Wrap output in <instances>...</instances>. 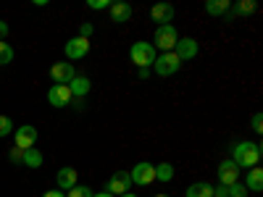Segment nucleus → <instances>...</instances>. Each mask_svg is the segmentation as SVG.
Segmentation results:
<instances>
[{"label": "nucleus", "mask_w": 263, "mask_h": 197, "mask_svg": "<svg viewBox=\"0 0 263 197\" xmlns=\"http://www.w3.org/2000/svg\"><path fill=\"white\" fill-rule=\"evenodd\" d=\"M69 90H71V97L74 100H82L87 92L92 90V82H90V76H84V74H77L71 82H69Z\"/></svg>", "instance_id": "obj_15"}, {"label": "nucleus", "mask_w": 263, "mask_h": 197, "mask_svg": "<svg viewBox=\"0 0 263 197\" xmlns=\"http://www.w3.org/2000/svg\"><path fill=\"white\" fill-rule=\"evenodd\" d=\"M177 40H179V32H177V27H174V24L158 27L156 29V37H153V48L161 50V53H168V50H174Z\"/></svg>", "instance_id": "obj_4"}, {"label": "nucleus", "mask_w": 263, "mask_h": 197, "mask_svg": "<svg viewBox=\"0 0 263 197\" xmlns=\"http://www.w3.org/2000/svg\"><path fill=\"white\" fill-rule=\"evenodd\" d=\"M92 197H114V194H111V192H105V189H103V192H92Z\"/></svg>", "instance_id": "obj_34"}, {"label": "nucleus", "mask_w": 263, "mask_h": 197, "mask_svg": "<svg viewBox=\"0 0 263 197\" xmlns=\"http://www.w3.org/2000/svg\"><path fill=\"white\" fill-rule=\"evenodd\" d=\"M129 189H132L129 171H116V173H111V176H108V182H105V192H111L114 197H121V194H126Z\"/></svg>", "instance_id": "obj_5"}, {"label": "nucleus", "mask_w": 263, "mask_h": 197, "mask_svg": "<svg viewBox=\"0 0 263 197\" xmlns=\"http://www.w3.org/2000/svg\"><path fill=\"white\" fill-rule=\"evenodd\" d=\"M108 13H111V21L114 24H124V21L132 18V6L129 3H111V8H108Z\"/></svg>", "instance_id": "obj_16"}, {"label": "nucleus", "mask_w": 263, "mask_h": 197, "mask_svg": "<svg viewBox=\"0 0 263 197\" xmlns=\"http://www.w3.org/2000/svg\"><path fill=\"white\" fill-rule=\"evenodd\" d=\"M184 197H213V184L208 182H195L184 189Z\"/></svg>", "instance_id": "obj_18"}, {"label": "nucleus", "mask_w": 263, "mask_h": 197, "mask_svg": "<svg viewBox=\"0 0 263 197\" xmlns=\"http://www.w3.org/2000/svg\"><path fill=\"white\" fill-rule=\"evenodd\" d=\"M137 76H140V79H147V76H150V69H137Z\"/></svg>", "instance_id": "obj_33"}, {"label": "nucleus", "mask_w": 263, "mask_h": 197, "mask_svg": "<svg viewBox=\"0 0 263 197\" xmlns=\"http://www.w3.org/2000/svg\"><path fill=\"white\" fill-rule=\"evenodd\" d=\"M77 76V71H74V63H53L50 66V79H53V84H69L71 79Z\"/></svg>", "instance_id": "obj_11"}, {"label": "nucleus", "mask_w": 263, "mask_h": 197, "mask_svg": "<svg viewBox=\"0 0 263 197\" xmlns=\"http://www.w3.org/2000/svg\"><path fill=\"white\" fill-rule=\"evenodd\" d=\"M156 197H168V194H156Z\"/></svg>", "instance_id": "obj_36"}, {"label": "nucleus", "mask_w": 263, "mask_h": 197, "mask_svg": "<svg viewBox=\"0 0 263 197\" xmlns=\"http://www.w3.org/2000/svg\"><path fill=\"white\" fill-rule=\"evenodd\" d=\"M156 179L158 182H171L174 179V166L171 163H158L156 166Z\"/></svg>", "instance_id": "obj_21"}, {"label": "nucleus", "mask_w": 263, "mask_h": 197, "mask_svg": "<svg viewBox=\"0 0 263 197\" xmlns=\"http://www.w3.org/2000/svg\"><path fill=\"white\" fill-rule=\"evenodd\" d=\"M13 48L8 45V42H0V66H8L11 61H13Z\"/></svg>", "instance_id": "obj_23"}, {"label": "nucleus", "mask_w": 263, "mask_h": 197, "mask_svg": "<svg viewBox=\"0 0 263 197\" xmlns=\"http://www.w3.org/2000/svg\"><path fill=\"white\" fill-rule=\"evenodd\" d=\"M87 8H92V11H105V8H111V0H87Z\"/></svg>", "instance_id": "obj_27"}, {"label": "nucleus", "mask_w": 263, "mask_h": 197, "mask_svg": "<svg viewBox=\"0 0 263 197\" xmlns=\"http://www.w3.org/2000/svg\"><path fill=\"white\" fill-rule=\"evenodd\" d=\"M8 37V24H6V21H0V42H3Z\"/></svg>", "instance_id": "obj_31"}, {"label": "nucleus", "mask_w": 263, "mask_h": 197, "mask_svg": "<svg viewBox=\"0 0 263 197\" xmlns=\"http://www.w3.org/2000/svg\"><path fill=\"white\" fill-rule=\"evenodd\" d=\"M63 53H66V58H69V61H82L87 53H90V40H84V37H71L69 42H66Z\"/></svg>", "instance_id": "obj_8"}, {"label": "nucleus", "mask_w": 263, "mask_h": 197, "mask_svg": "<svg viewBox=\"0 0 263 197\" xmlns=\"http://www.w3.org/2000/svg\"><path fill=\"white\" fill-rule=\"evenodd\" d=\"M42 152L37 150V147H29V150H24V158H21V163H24L27 168H40L42 166Z\"/></svg>", "instance_id": "obj_20"}, {"label": "nucleus", "mask_w": 263, "mask_h": 197, "mask_svg": "<svg viewBox=\"0 0 263 197\" xmlns=\"http://www.w3.org/2000/svg\"><path fill=\"white\" fill-rule=\"evenodd\" d=\"M255 0H239V3L234 6V13H239V16H250V13H255Z\"/></svg>", "instance_id": "obj_22"}, {"label": "nucleus", "mask_w": 263, "mask_h": 197, "mask_svg": "<svg viewBox=\"0 0 263 197\" xmlns=\"http://www.w3.org/2000/svg\"><path fill=\"white\" fill-rule=\"evenodd\" d=\"M229 11H232V3H229V0H208V3H205V13L213 16V18L227 16Z\"/></svg>", "instance_id": "obj_17"}, {"label": "nucleus", "mask_w": 263, "mask_h": 197, "mask_svg": "<svg viewBox=\"0 0 263 197\" xmlns=\"http://www.w3.org/2000/svg\"><path fill=\"white\" fill-rule=\"evenodd\" d=\"M55 182H58V189H74L77 184H79V173H77V168H71V166H63V168H58V176H55Z\"/></svg>", "instance_id": "obj_13"}, {"label": "nucleus", "mask_w": 263, "mask_h": 197, "mask_svg": "<svg viewBox=\"0 0 263 197\" xmlns=\"http://www.w3.org/2000/svg\"><path fill=\"white\" fill-rule=\"evenodd\" d=\"M253 131H255V134H260V131H263V113H253Z\"/></svg>", "instance_id": "obj_28"}, {"label": "nucleus", "mask_w": 263, "mask_h": 197, "mask_svg": "<svg viewBox=\"0 0 263 197\" xmlns=\"http://www.w3.org/2000/svg\"><path fill=\"white\" fill-rule=\"evenodd\" d=\"M245 187H248V192H260L263 189V168H250L248 171V182H245Z\"/></svg>", "instance_id": "obj_19"}, {"label": "nucleus", "mask_w": 263, "mask_h": 197, "mask_svg": "<svg viewBox=\"0 0 263 197\" xmlns=\"http://www.w3.org/2000/svg\"><path fill=\"white\" fill-rule=\"evenodd\" d=\"M216 176H218V184L221 187H232V184L239 182V168L232 161H221L216 168Z\"/></svg>", "instance_id": "obj_10"}, {"label": "nucleus", "mask_w": 263, "mask_h": 197, "mask_svg": "<svg viewBox=\"0 0 263 197\" xmlns=\"http://www.w3.org/2000/svg\"><path fill=\"white\" fill-rule=\"evenodd\" d=\"M174 53H177V58L184 63V61L197 58V53H200V45H197L195 37H179L177 45H174Z\"/></svg>", "instance_id": "obj_7"}, {"label": "nucleus", "mask_w": 263, "mask_h": 197, "mask_svg": "<svg viewBox=\"0 0 263 197\" xmlns=\"http://www.w3.org/2000/svg\"><path fill=\"white\" fill-rule=\"evenodd\" d=\"M132 176V184H140V187H150L153 182H156V166L147 163V161H140L135 168L129 171Z\"/></svg>", "instance_id": "obj_6"}, {"label": "nucleus", "mask_w": 263, "mask_h": 197, "mask_svg": "<svg viewBox=\"0 0 263 197\" xmlns=\"http://www.w3.org/2000/svg\"><path fill=\"white\" fill-rule=\"evenodd\" d=\"M150 18L156 21L158 27L171 24V18H174V6H171V3H156V6L150 8Z\"/></svg>", "instance_id": "obj_14"}, {"label": "nucleus", "mask_w": 263, "mask_h": 197, "mask_svg": "<svg viewBox=\"0 0 263 197\" xmlns=\"http://www.w3.org/2000/svg\"><path fill=\"white\" fill-rule=\"evenodd\" d=\"M8 158H11L13 163H21V158H24V150H21V147H13V150L8 152Z\"/></svg>", "instance_id": "obj_30"}, {"label": "nucleus", "mask_w": 263, "mask_h": 197, "mask_svg": "<svg viewBox=\"0 0 263 197\" xmlns=\"http://www.w3.org/2000/svg\"><path fill=\"white\" fill-rule=\"evenodd\" d=\"M11 131H13V121H11L8 116H0V140L8 137Z\"/></svg>", "instance_id": "obj_25"}, {"label": "nucleus", "mask_w": 263, "mask_h": 197, "mask_svg": "<svg viewBox=\"0 0 263 197\" xmlns=\"http://www.w3.org/2000/svg\"><path fill=\"white\" fill-rule=\"evenodd\" d=\"M227 197H248V187L242 182H237V184L227 187Z\"/></svg>", "instance_id": "obj_24"}, {"label": "nucleus", "mask_w": 263, "mask_h": 197, "mask_svg": "<svg viewBox=\"0 0 263 197\" xmlns=\"http://www.w3.org/2000/svg\"><path fill=\"white\" fill-rule=\"evenodd\" d=\"M92 32H95V29H92L90 21H84V24L79 27V37H84V40H90V37H92Z\"/></svg>", "instance_id": "obj_29"}, {"label": "nucleus", "mask_w": 263, "mask_h": 197, "mask_svg": "<svg viewBox=\"0 0 263 197\" xmlns=\"http://www.w3.org/2000/svg\"><path fill=\"white\" fill-rule=\"evenodd\" d=\"M150 69L156 71L158 76H174V74L182 69V61L177 58V53H174V50H168V53L156 55V63H153Z\"/></svg>", "instance_id": "obj_3"}, {"label": "nucleus", "mask_w": 263, "mask_h": 197, "mask_svg": "<svg viewBox=\"0 0 263 197\" xmlns=\"http://www.w3.org/2000/svg\"><path fill=\"white\" fill-rule=\"evenodd\" d=\"M42 197H66L61 189H50V192H45V194H42Z\"/></svg>", "instance_id": "obj_32"}, {"label": "nucleus", "mask_w": 263, "mask_h": 197, "mask_svg": "<svg viewBox=\"0 0 263 197\" xmlns=\"http://www.w3.org/2000/svg\"><path fill=\"white\" fill-rule=\"evenodd\" d=\"M66 197H92V189H90V187L77 184L74 189H69V194H66Z\"/></svg>", "instance_id": "obj_26"}, {"label": "nucleus", "mask_w": 263, "mask_h": 197, "mask_svg": "<svg viewBox=\"0 0 263 197\" xmlns=\"http://www.w3.org/2000/svg\"><path fill=\"white\" fill-rule=\"evenodd\" d=\"M71 90H69V84H53L50 90H48V103L53 108H66V105H71Z\"/></svg>", "instance_id": "obj_9"}, {"label": "nucleus", "mask_w": 263, "mask_h": 197, "mask_svg": "<svg viewBox=\"0 0 263 197\" xmlns=\"http://www.w3.org/2000/svg\"><path fill=\"white\" fill-rule=\"evenodd\" d=\"M263 158V147L258 142H237L232 147V163L242 171V168H255Z\"/></svg>", "instance_id": "obj_1"}, {"label": "nucleus", "mask_w": 263, "mask_h": 197, "mask_svg": "<svg viewBox=\"0 0 263 197\" xmlns=\"http://www.w3.org/2000/svg\"><path fill=\"white\" fill-rule=\"evenodd\" d=\"M37 145V129L32 124H24V126H16V147L21 150H29Z\"/></svg>", "instance_id": "obj_12"}, {"label": "nucleus", "mask_w": 263, "mask_h": 197, "mask_svg": "<svg viewBox=\"0 0 263 197\" xmlns=\"http://www.w3.org/2000/svg\"><path fill=\"white\" fill-rule=\"evenodd\" d=\"M121 197H137V194H132V192H126V194H121Z\"/></svg>", "instance_id": "obj_35"}, {"label": "nucleus", "mask_w": 263, "mask_h": 197, "mask_svg": "<svg viewBox=\"0 0 263 197\" xmlns=\"http://www.w3.org/2000/svg\"><path fill=\"white\" fill-rule=\"evenodd\" d=\"M156 55H158V50L153 48V42H135V45L129 48V58L137 69H150V66L156 63Z\"/></svg>", "instance_id": "obj_2"}]
</instances>
